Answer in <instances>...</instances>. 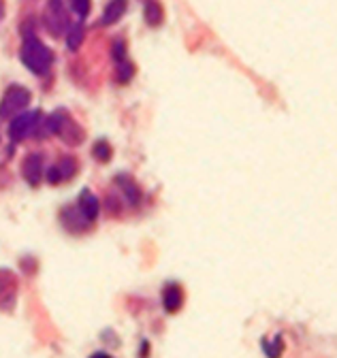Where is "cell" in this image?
I'll return each mask as SVG.
<instances>
[{
    "label": "cell",
    "mask_w": 337,
    "mask_h": 358,
    "mask_svg": "<svg viewBox=\"0 0 337 358\" xmlns=\"http://www.w3.org/2000/svg\"><path fill=\"white\" fill-rule=\"evenodd\" d=\"M22 62L26 64L28 71L34 75H45L52 64H54V54L43 41H38L36 36H26L22 45Z\"/></svg>",
    "instance_id": "1"
},
{
    "label": "cell",
    "mask_w": 337,
    "mask_h": 358,
    "mask_svg": "<svg viewBox=\"0 0 337 358\" xmlns=\"http://www.w3.org/2000/svg\"><path fill=\"white\" fill-rule=\"evenodd\" d=\"M48 128H50V132H56L66 145H73V148L79 145L83 141V137H86V134H83V128L64 111L54 113L48 120Z\"/></svg>",
    "instance_id": "2"
},
{
    "label": "cell",
    "mask_w": 337,
    "mask_h": 358,
    "mask_svg": "<svg viewBox=\"0 0 337 358\" xmlns=\"http://www.w3.org/2000/svg\"><path fill=\"white\" fill-rule=\"evenodd\" d=\"M30 103V92L22 85H11L3 101H0V117L3 120H9V117H15L17 113H22Z\"/></svg>",
    "instance_id": "3"
},
{
    "label": "cell",
    "mask_w": 337,
    "mask_h": 358,
    "mask_svg": "<svg viewBox=\"0 0 337 358\" xmlns=\"http://www.w3.org/2000/svg\"><path fill=\"white\" fill-rule=\"evenodd\" d=\"M45 28L52 36H62L69 32L71 20L66 13V7L62 5V0H50L45 7Z\"/></svg>",
    "instance_id": "4"
},
{
    "label": "cell",
    "mask_w": 337,
    "mask_h": 358,
    "mask_svg": "<svg viewBox=\"0 0 337 358\" xmlns=\"http://www.w3.org/2000/svg\"><path fill=\"white\" fill-rule=\"evenodd\" d=\"M41 120V111H22L17 113L13 120H11V128H9V134L13 141H22L26 137H30V134L36 130V124Z\"/></svg>",
    "instance_id": "5"
},
{
    "label": "cell",
    "mask_w": 337,
    "mask_h": 358,
    "mask_svg": "<svg viewBox=\"0 0 337 358\" xmlns=\"http://www.w3.org/2000/svg\"><path fill=\"white\" fill-rule=\"evenodd\" d=\"M15 296H17V280L9 268H3L0 271V309L9 311L15 305Z\"/></svg>",
    "instance_id": "6"
},
{
    "label": "cell",
    "mask_w": 337,
    "mask_h": 358,
    "mask_svg": "<svg viewBox=\"0 0 337 358\" xmlns=\"http://www.w3.org/2000/svg\"><path fill=\"white\" fill-rule=\"evenodd\" d=\"M22 173L26 177V182L36 186L43 177V156L41 154H28L24 164H22Z\"/></svg>",
    "instance_id": "7"
},
{
    "label": "cell",
    "mask_w": 337,
    "mask_h": 358,
    "mask_svg": "<svg viewBox=\"0 0 337 358\" xmlns=\"http://www.w3.org/2000/svg\"><path fill=\"white\" fill-rule=\"evenodd\" d=\"M75 173H77V160L75 158H62L58 164H54L48 171V179L52 184H60V182H66V179L75 177Z\"/></svg>",
    "instance_id": "8"
},
{
    "label": "cell",
    "mask_w": 337,
    "mask_h": 358,
    "mask_svg": "<svg viewBox=\"0 0 337 358\" xmlns=\"http://www.w3.org/2000/svg\"><path fill=\"white\" fill-rule=\"evenodd\" d=\"M99 199L90 192V190H83L81 194H79V201H77V209H79V213L86 217L88 222H92V220H96V215H99Z\"/></svg>",
    "instance_id": "9"
},
{
    "label": "cell",
    "mask_w": 337,
    "mask_h": 358,
    "mask_svg": "<svg viewBox=\"0 0 337 358\" xmlns=\"http://www.w3.org/2000/svg\"><path fill=\"white\" fill-rule=\"evenodd\" d=\"M162 303H164V309H166L168 313H175V311L182 307V303H184V292H182V288H180L178 284H168V286L164 288Z\"/></svg>",
    "instance_id": "10"
},
{
    "label": "cell",
    "mask_w": 337,
    "mask_h": 358,
    "mask_svg": "<svg viewBox=\"0 0 337 358\" xmlns=\"http://www.w3.org/2000/svg\"><path fill=\"white\" fill-rule=\"evenodd\" d=\"M126 7H129V0H111V3L105 7L103 24H105V26L117 24V20H122V15L126 13Z\"/></svg>",
    "instance_id": "11"
},
{
    "label": "cell",
    "mask_w": 337,
    "mask_h": 358,
    "mask_svg": "<svg viewBox=\"0 0 337 358\" xmlns=\"http://www.w3.org/2000/svg\"><path fill=\"white\" fill-rule=\"evenodd\" d=\"M145 22L150 26H158L162 22V9L156 0H148L145 3Z\"/></svg>",
    "instance_id": "12"
},
{
    "label": "cell",
    "mask_w": 337,
    "mask_h": 358,
    "mask_svg": "<svg viewBox=\"0 0 337 358\" xmlns=\"http://www.w3.org/2000/svg\"><path fill=\"white\" fill-rule=\"evenodd\" d=\"M81 41H83V26H73V28H69V32H66V43H69V48H71V50H77L79 45H81Z\"/></svg>",
    "instance_id": "13"
},
{
    "label": "cell",
    "mask_w": 337,
    "mask_h": 358,
    "mask_svg": "<svg viewBox=\"0 0 337 358\" xmlns=\"http://www.w3.org/2000/svg\"><path fill=\"white\" fill-rule=\"evenodd\" d=\"M94 158L96 160H101V162H109V158H111V148H109V143L107 141H99L96 145H94Z\"/></svg>",
    "instance_id": "14"
},
{
    "label": "cell",
    "mask_w": 337,
    "mask_h": 358,
    "mask_svg": "<svg viewBox=\"0 0 337 358\" xmlns=\"http://www.w3.org/2000/svg\"><path fill=\"white\" fill-rule=\"evenodd\" d=\"M73 11L81 17H86L90 13V0H71Z\"/></svg>",
    "instance_id": "15"
},
{
    "label": "cell",
    "mask_w": 337,
    "mask_h": 358,
    "mask_svg": "<svg viewBox=\"0 0 337 358\" xmlns=\"http://www.w3.org/2000/svg\"><path fill=\"white\" fill-rule=\"evenodd\" d=\"M90 358H111L109 354H103V352H96L94 356H90Z\"/></svg>",
    "instance_id": "16"
},
{
    "label": "cell",
    "mask_w": 337,
    "mask_h": 358,
    "mask_svg": "<svg viewBox=\"0 0 337 358\" xmlns=\"http://www.w3.org/2000/svg\"><path fill=\"white\" fill-rule=\"evenodd\" d=\"M0 17H3V0H0Z\"/></svg>",
    "instance_id": "17"
}]
</instances>
